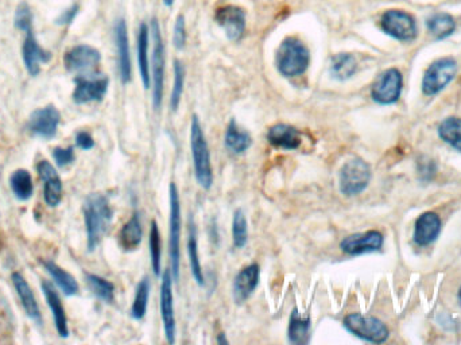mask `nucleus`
Returning <instances> with one entry per match:
<instances>
[{
  "label": "nucleus",
  "instance_id": "f257e3e1",
  "mask_svg": "<svg viewBox=\"0 0 461 345\" xmlns=\"http://www.w3.org/2000/svg\"><path fill=\"white\" fill-rule=\"evenodd\" d=\"M82 212L87 230V247L88 251H95L111 225L113 218L111 205L106 196L94 193L87 197Z\"/></svg>",
  "mask_w": 461,
  "mask_h": 345
},
{
  "label": "nucleus",
  "instance_id": "f03ea898",
  "mask_svg": "<svg viewBox=\"0 0 461 345\" xmlns=\"http://www.w3.org/2000/svg\"><path fill=\"white\" fill-rule=\"evenodd\" d=\"M309 49L296 37L285 38L275 54V66L278 72L289 79L303 75L309 68Z\"/></svg>",
  "mask_w": 461,
  "mask_h": 345
},
{
  "label": "nucleus",
  "instance_id": "7ed1b4c3",
  "mask_svg": "<svg viewBox=\"0 0 461 345\" xmlns=\"http://www.w3.org/2000/svg\"><path fill=\"white\" fill-rule=\"evenodd\" d=\"M191 147L196 181L201 188L208 190V189H210L212 182H213L210 153H209L207 139H206L204 131L201 128V123H200L197 115H193V118H191Z\"/></svg>",
  "mask_w": 461,
  "mask_h": 345
},
{
  "label": "nucleus",
  "instance_id": "20e7f679",
  "mask_svg": "<svg viewBox=\"0 0 461 345\" xmlns=\"http://www.w3.org/2000/svg\"><path fill=\"white\" fill-rule=\"evenodd\" d=\"M371 181V168L362 158H353L343 165L339 172L340 192L353 197L363 193Z\"/></svg>",
  "mask_w": 461,
  "mask_h": 345
},
{
  "label": "nucleus",
  "instance_id": "39448f33",
  "mask_svg": "<svg viewBox=\"0 0 461 345\" xmlns=\"http://www.w3.org/2000/svg\"><path fill=\"white\" fill-rule=\"evenodd\" d=\"M344 328L353 336L374 344H382L387 341L390 330L377 317L363 315L360 313L348 314L343 321Z\"/></svg>",
  "mask_w": 461,
  "mask_h": 345
},
{
  "label": "nucleus",
  "instance_id": "423d86ee",
  "mask_svg": "<svg viewBox=\"0 0 461 345\" xmlns=\"http://www.w3.org/2000/svg\"><path fill=\"white\" fill-rule=\"evenodd\" d=\"M457 75V61L453 57H443L430 63L422 77V92L436 96L444 91Z\"/></svg>",
  "mask_w": 461,
  "mask_h": 345
},
{
  "label": "nucleus",
  "instance_id": "0eeeda50",
  "mask_svg": "<svg viewBox=\"0 0 461 345\" xmlns=\"http://www.w3.org/2000/svg\"><path fill=\"white\" fill-rule=\"evenodd\" d=\"M151 34L154 39L153 46V57H151V68H153V106L154 110H160L163 101V84H165V63H166V50L162 38V32L159 27L157 18L151 20Z\"/></svg>",
  "mask_w": 461,
  "mask_h": 345
},
{
  "label": "nucleus",
  "instance_id": "6e6552de",
  "mask_svg": "<svg viewBox=\"0 0 461 345\" xmlns=\"http://www.w3.org/2000/svg\"><path fill=\"white\" fill-rule=\"evenodd\" d=\"M381 29L384 34L400 42H412L418 35L414 16L403 10L386 11L381 18Z\"/></svg>",
  "mask_w": 461,
  "mask_h": 345
},
{
  "label": "nucleus",
  "instance_id": "1a4fd4ad",
  "mask_svg": "<svg viewBox=\"0 0 461 345\" xmlns=\"http://www.w3.org/2000/svg\"><path fill=\"white\" fill-rule=\"evenodd\" d=\"M170 197V220H169V256H170V270L173 280L179 278V240H181V204L178 189L175 182L169 188Z\"/></svg>",
  "mask_w": 461,
  "mask_h": 345
},
{
  "label": "nucleus",
  "instance_id": "9d476101",
  "mask_svg": "<svg viewBox=\"0 0 461 345\" xmlns=\"http://www.w3.org/2000/svg\"><path fill=\"white\" fill-rule=\"evenodd\" d=\"M403 88V79L397 68H390L384 70L375 80L371 88V97L375 103L381 106L396 104Z\"/></svg>",
  "mask_w": 461,
  "mask_h": 345
},
{
  "label": "nucleus",
  "instance_id": "9b49d317",
  "mask_svg": "<svg viewBox=\"0 0 461 345\" xmlns=\"http://www.w3.org/2000/svg\"><path fill=\"white\" fill-rule=\"evenodd\" d=\"M101 63V54L94 46L77 45L66 51L64 65L68 72L77 73L80 76L94 75Z\"/></svg>",
  "mask_w": 461,
  "mask_h": 345
},
{
  "label": "nucleus",
  "instance_id": "f8f14e48",
  "mask_svg": "<svg viewBox=\"0 0 461 345\" xmlns=\"http://www.w3.org/2000/svg\"><path fill=\"white\" fill-rule=\"evenodd\" d=\"M75 91H73V101L79 106L89 104L95 101H101L108 91L110 80L106 76H77L75 79Z\"/></svg>",
  "mask_w": 461,
  "mask_h": 345
},
{
  "label": "nucleus",
  "instance_id": "ddd939ff",
  "mask_svg": "<svg viewBox=\"0 0 461 345\" xmlns=\"http://www.w3.org/2000/svg\"><path fill=\"white\" fill-rule=\"evenodd\" d=\"M160 315H162L165 336L170 344H175L177 325H175V299H173V274L172 270L169 268H166L162 275Z\"/></svg>",
  "mask_w": 461,
  "mask_h": 345
},
{
  "label": "nucleus",
  "instance_id": "4468645a",
  "mask_svg": "<svg viewBox=\"0 0 461 345\" xmlns=\"http://www.w3.org/2000/svg\"><path fill=\"white\" fill-rule=\"evenodd\" d=\"M61 122V113L56 106L49 104L44 108L34 111L29 119V130L32 135L50 141L57 135V130Z\"/></svg>",
  "mask_w": 461,
  "mask_h": 345
},
{
  "label": "nucleus",
  "instance_id": "2eb2a0df",
  "mask_svg": "<svg viewBox=\"0 0 461 345\" xmlns=\"http://www.w3.org/2000/svg\"><path fill=\"white\" fill-rule=\"evenodd\" d=\"M23 32L26 34V37L22 45V58L27 73L32 77H37L41 73V65L48 63L53 54L39 45L32 27Z\"/></svg>",
  "mask_w": 461,
  "mask_h": 345
},
{
  "label": "nucleus",
  "instance_id": "dca6fc26",
  "mask_svg": "<svg viewBox=\"0 0 461 345\" xmlns=\"http://www.w3.org/2000/svg\"><path fill=\"white\" fill-rule=\"evenodd\" d=\"M215 19L223 29L229 41L238 42L246 32V13L243 8L232 4H225L217 8Z\"/></svg>",
  "mask_w": 461,
  "mask_h": 345
},
{
  "label": "nucleus",
  "instance_id": "f3484780",
  "mask_svg": "<svg viewBox=\"0 0 461 345\" xmlns=\"http://www.w3.org/2000/svg\"><path fill=\"white\" fill-rule=\"evenodd\" d=\"M384 237L379 231H367L363 234L347 236L340 243L341 251L350 256L379 251L383 247Z\"/></svg>",
  "mask_w": 461,
  "mask_h": 345
},
{
  "label": "nucleus",
  "instance_id": "a211bd4d",
  "mask_svg": "<svg viewBox=\"0 0 461 345\" xmlns=\"http://www.w3.org/2000/svg\"><path fill=\"white\" fill-rule=\"evenodd\" d=\"M37 172H38L39 178L44 181L45 203L50 208L58 206L63 200V192H64L63 181H61L58 172L46 159L39 161V163L37 165Z\"/></svg>",
  "mask_w": 461,
  "mask_h": 345
},
{
  "label": "nucleus",
  "instance_id": "6ab92c4d",
  "mask_svg": "<svg viewBox=\"0 0 461 345\" xmlns=\"http://www.w3.org/2000/svg\"><path fill=\"white\" fill-rule=\"evenodd\" d=\"M113 37L118 51V69L119 76L123 84L131 81V54H130V42H128L127 25L125 19H118L113 26Z\"/></svg>",
  "mask_w": 461,
  "mask_h": 345
},
{
  "label": "nucleus",
  "instance_id": "aec40b11",
  "mask_svg": "<svg viewBox=\"0 0 461 345\" xmlns=\"http://www.w3.org/2000/svg\"><path fill=\"white\" fill-rule=\"evenodd\" d=\"M260 267L256 263L244 267L232 283V297L236 303H243L253 296L255 289L259 284Z\"/></svg>",
  "mask_w": 461,
  "mask_h": 345
},
{
  "label": "nucleus",
  "instance_id": "412c9836",
  "mask_svg": "<svg viewBox=\"0 0 461 345\" xmlns=\"http://www.w3.org/2000/svg\"><path fill=\"white\" fill-rule=\"evenodd\" d=\"M441 232V219L434 212L422 213L414 227V242L418 246H429L437 240Z\"/></svg>",
  "mask_w": 461,
  "mask_h": 345
},
{
  "label": "nucleus",
  "instance_id": "4be33fe9",
  "mask_svg": "<svg viewBox=\"0 0 461 345\" xmlns=\"http://www.w3.org/2000/svg\"><path fill=\"white\" fill-rule=\"evenodd\" d=\"M11 281L15 287L16 294L20 299V303L25 309V312L27 314V317L34 321L38 325H42V315H41V310L38 306L37 299L32 293L30 284L25 280V277L20 272H14L11 275Z\"/></svg>",
  "mask_w": 461,
  "mask_h": 345
},
{
  "label": "nucleus",
  "instance_id": "5701e85b",
  "mask_svg": "<svg viewBox=\"0 0 461 345\" xmlns=\"http://www.w3.org/2000/svg\"><path fill=\"white\" fill-rule=\"evenodd\" d=\"M41 289H42V293H44L45 299L48 302L49 309L53 314L56 330H57L61 337L66 339L69 336V328H68V318H66V313H65L63 301L60 299V296H58L57 290L54 289V286L49 281H42Z\"/></svg>",
  "mask_w": 461,
  "mask_h": 345
},
{
  "label": "nucleus",
  "instance_id": "b1692460",
  "mask_svg": "<svg viewBox=\"0 0 461 345\" xmlns=\"http://www.w3.org/2000/svg\"><path fill=\"white\" fill-rule=\"evenodd\" d=\"M267 141L270 142L271 146L282 150H297L303 143V135L296 127L278 123L270 127Z\"/></svg>",
  "mask_w": 461,
  "mask_h": 345
},
{
  "label": "nucleus",
  "instance_id": "393cba45",
  "mask_svg": "<svg viewBox=\"0 0 461 345\" xmlns=\"http://www.w3.org/2000/svg\"><path fill=\"white\" fill-rule=\"evenodd\" d=\"M224 142H225L227 149L231 153H234V154H243V153H246L251 147L253 138H251V135L247 131H244L243 128H240L238 126V123L232 119L229 122L228 127H227Z\"/></svg>",
  "mask_w": 461,
  "mask_h": 345
},
{
  "label": "nucleus",
  "instance_id": "a878e982",
  "mask_svg": "<svg viewBox=\"0 0 461 345\" xmlns=\"http://www.w3.org/2000/svg\"><path fill=\"white\" fill-rule=\"evenodd\" d=\"M142 237H144V230H142L141 218L138 213H134L132 218L128 220L120 231V235H119L120 247L125 251H134L139 247Z\"/></svg>",
  "mask_w": 461,
  "mask_h": 345
},
{
  "label": "nucleus",
  "instance_id": "bb28decb",
  "mask_svg": "<svg viewBox=\"0 0 461 345\" xmlns=\"http://www.w3.org/2000/svg\"><path fill=\"white\" fill-rule=\"evenodd\" d=\"M44 266L46 268L49 275L51 277V280L61 289V291L66 297H72L79 293V283L76 281V278L68 271H65L63 267L58 266L53 261H46Z\"/></svg>",
  "mask_w": 461,
  "mask_h": 345
},
{
  "label": "nucleus",
  "instance_id": "cd10ccee",
  "mask_svg": "<svg viewBox=\"0 0 461 345\" xmlns=\"http://www.w3.org/2000/svg\"><path fill=\"white\" fill-rule=\"evenodd\" d=\"M309 336H310L309 317L301 315L297 309H294L289 321V330H287L289 341L296 345L306 344L309 341Z\"/></svg>",
  "mask_w": 461,
  "mask_h": 345
},
{
  "label": "nucleus",
  "instance_id": "c85d7f7f",
  "mask_svg": "<svg viewBox=\"0 0 461 345\" xmlns=\"http://www.w3.org/2000/svg\"><path fill=\"white\" fill-rule=\"evenodd\" d=\"M427 27L428 32L436 38V39H446L450 37L456 30V22L455 18L448 13H434L427 19Z\"/></svg>",
  "mask_w": 461,
  "mask_h": 345
},
{
  "label": "nucleus",
  "instance_id": "c756f323",
  "mask_svg": "<svg viewBox=\"0 0 461 345\" xmlns=\"http://www.w3.org/2000/svg\"><path fill=\"white\" fill-rule=\"evenodd\" d=\"M138 66L141 72V79L146 89L151 85L150 76V60H149V27L146 23H142L138 34Z\"/></svg>",
  "mask_w": 461,
  "mask_h": 345
},
{
  "label": "nucleus",
  "instance_id": "7c9ffc66",
  "mask_svg": "<svg viewBox=\"0 0 461 345\" xmlns=\"http://www.w3.org/2000/svg\"><path fill=\"white\" fill-rule=\"evenodd\" d=\"M10 187L19 201L30 200L34 193L32 174L26 169H18L10 178Z\"/></svg>",
  "mask_w": 461,
  "mask_h": 345
},
{
  "label": "nucleus",
  "instance_id": "2f4dec72",
  "mask_svg": "<svg viewBox=\"0 0 461 345\" xmlns=\"http://www.w3.org/2000/svg\"><path fill=\"white\" fill-rule=\"evenodd\" d=\"M358 70L356 58L350 53L336 54L331 61V75L339 81L351 79Z\"/></svg>",
  "mask_w": 461,
  "mask_h": 345
},
{
  "label": "nucleus",
  "instance_id": "473e14b6",
  "mask_svg": "<svg viewBox=\"0 0 461 345\" xmlns=\"http://www.w3.org/2000/svg\"><path fill=\"white\" fill-rule=\"evenodd\" d=\"M438 137L461 153V118L450 116L444 119L438 126Z\"/></svg>",
  "mask_w": 461,
  "mask_h": 345
},
{
  "label": "nucleus",
  "instance_id": "72a5a7b5",
  "mask_svg": "<svg viewBox=\"0 0 461 345\" xmlns=\"http://www.w3.org/2000/svg\"><path fill=\"white\" fill-rule=\"evenodd\" d=\"M188 256L191 262V274L194 277V281L198 283L200 286H204L206 280L204 274L201 270V263H200V256H198V243H197V234H196V227L191 222L189 228V237H188Z\"/></svg>",
  "mask_w": 461,
  "mask_h": 345
},
{
  "label": "nucleus",
  "instance_id": "f704fd0d",
  "mask_svg": "<svg viewBox=\"0 0 461 345\" xmlns=\"http://www.w3.org/2000/svg\"><path fill=\"white\" fill-rule=\"evenodd\" d=\"M85 281L88 283V287L95 294L96 297L101 299L106 303H111L115 297V286L113 283L95 275V274H85Z\"/></svg>",
  "mask_w": 461,
  "mask_h": 345
},
{
  "label": "nucleus",
  "instance_id": "c9c22d12",
  "mask_svg": "<svg viewBox=\"0 0 461 345\" xmlns=\"http://www.w3.org/2000/svg\"><path fill=\"white\" fill-rule=\"evenodd\" d=\"M149 297H150V281L147 277H144L141 282L137 286L135 291V299L132 302L131 308V317L135 320H142L146 312H147V303H149Z\"/></svg>",
  "mask_w": 461,
  "mask_h": 345
},
{
  "label": "nucleus",
  "instance_id": "e433bc0d",
  "mask_svg": "<svg viewBox=\"0 0 461 345\" xmlns=\"http://www.w3.org/2000/svg\"><path fill=\"white\" fill-rule=\"evenodd\" d=\"M232 239L236 249H244L248 243V224L241 209L235 211L232 219Z\"/></svg>",
  "mask_w": 461,
  "mask_h": 345
},
{
  "label": "nucleus",
  "instance_id": "4c0bfd02",
  "mask_svg": "<svg viewBox=\"0 0 461 345\" xmlns=\"http://www.w3.org/2000/svg\"><path fill=\"white\" fill-rule=\"evenodd\" d=\"M185 66L179 60H175V81H173V89L170 96V108L175 112L178 110L181 97L184 94V85H185Z\"/></svg>",
  "mask_w": 461,
  "mask_h": 345
},
{
  "label": "nucleus",
  "instance_id": "58836bf2",
  "mask_svg": "<svg viewBox=\"0 0 461 345\" xmlns=\"http://www.w3.org/2000/svg\"><path fill=\"white\" fill-rule=\"evenodd\" d=\"M150 253H151V265L154 274L160 275V265H162V249H160V234H159L158 224L156 220L151 221L150 228Z\"/></svg>",
  "mask_w": 461,
  "mask_h": 345
},
{
  "label": "nucleus",
  "instance_id": "ea45409f",
  "mask_svg": "<svg viewBox=\"0 0 461 345\" xmlns=\"http://www.w3.org/2000/svg\"><path fill=\"white\" fill-rule=\"evenodd\" d=\"M14 25L16 29L20 32H26L27 29L32 27V13L30 6L26 1H22L16 7Z\"/></svg>",
  "mask_w": 461,
  "mask_h": 345
},
{
  "label": "nucleus",
  "instance_id": "a19ab883",
  "mask_svg": "<svg viewBox=\"0 0 461 345\" xmlns=\"http://www.w3.org/2000/svg\"><path fill=\"white\" fill-rule=\"evenodd\" d=\"M187 39H188V32H187L185 16L178 15L175 19V32H173V44L175 49L182 50L187 45Z\"/></svg>",
  "mask_w": 461,
  "mask_h": 345
},
{
  "label": "nucleus",
  "instance_id": "79ce46f5",
  "mask_svg": "<svg viewBox=\"0 0 461 345\" xmlns=\"http://www.w3.org/2000/svg\"><path fill=\"white\" fill-rule=\"evenodd\" d=\"M51 156L54 158L58 168H65L70 163L75 162L76 156H75V149L73 147H56L51 153Z\"/></svg>",
  "mask_w": 461,
  "mask_h": 345
},
{
  "label": "nucleus",
  "instance_id": "37998d69",
  "mask_svg": "<svg viewBox=\"0 0 461 345\" xmlns=\"http://www.w3.org/2000/svg\"><path fill=\"white\" fill-rule=\"evenodd\" d=\"M79 3H73L72 6H69L68 8H65L64 11L56 18V25H58V26H68V25L73 23L75 19H76V16L79 15Z\"/></svg>",
  "mask_w": 461,
  "mask_h": 345
},
{
  "label": "nucleus",
  "instance_id": "c03bdc74",
  "mask_svg": "<svg viewBox=\"0 0 461 345\" xmlns=\"http://www.w3.org/2000/svg\"><path fill=\"white\" fill-rule=\"evenodd\" d=\"M76 144L81 150H91L95 147V141L89 132L80 131L76 135Z\"/></svg>",
  "mask_w": 461,
  "mask_h": 345
},
{
  "label": "nucleus",
  "instance_id": "a18cd8bd",
  "mask_svg": "<svg viewBox=\"0 0 461 345\" xmlns=\"http://www.w3.org/2000/svg\"><path fill=\"white\" fill-rule=\"evenodd\" d=\"M217 341L219 343H224V344H228V340L224 337V333H222L220 336H219V339H217Z\"/></svg>",
  "mask_w": 461,
  "mask_h": 345
},
{
  "label": "nucleus",
  "instance_id": "49530a36",
  "mask_svg": "<svg viewBox=\"0 0 461 345\" xmlns=\"http://www.w3.org/2000/svg\"><path fill=\"white\" fill-rule=\"evenodd\" d=\"M173 3H175V0H163V4L168 6V7H172Z\"/></svg>",
  "mask_w": 461,
  "mask_h": 345
},
{
  "label": "nucleus",
  "instance_id": "de8ad7c7",
  "mask_svg": "<svg viewBox=\"0 0 461 345\" xmlns=\"http://www.w3.org/2000/svg\"><path fill=\"white\" fill-rule=\"evenodd\" d=\"M459 301H460V303H461V287H460V290H459Z\"/></svg>",
  "mask_w": 461,
  "mask_h": 345
}]
</instances>
